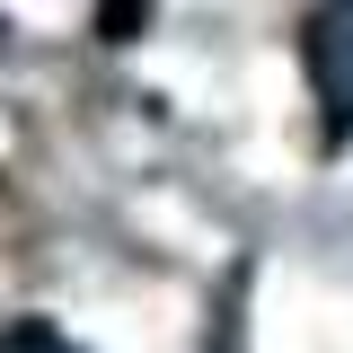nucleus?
<instances>
[{
    "label": "nucleus",
    "mask_w": 353,
    "mask_h": 353,
    "mask_svg": "<svg viewBox=\"0 0 353 353\" xmlns=\"http://www.w3.org/2000/svg\"><path fill=\"white\" fill-rule=\"evenodd\" d=\"M301 62L327 115V141H353V0H318L301 18Z\"/></svg>",
    "instance_id": "f257e3e1"
},
{
    "label": "nucleus",
    "mask_w": 353,
    "mask_h": 353,
    "mask_svg": "<svg viewBox=\"0 0 353 353\" xmlns=\"http://www.w3.org/2000/svg\"><path fill=\"white\" fill-rule=\"evenodd\" d=\"M0 353H88V345H71V336L44 327V318H18V327H0Z\"/></svg>",
    "instance_id": "f03ea898"
}]
</instances>
